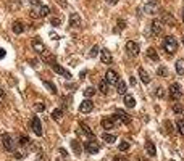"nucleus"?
Returning a JSON list of instances; mask_svg holds the SVG:
<instances>
[{
    "label": "nucleus",
    "mask_w": 184,
    "mask_h": 161,
    "mask_svg": "<svg viewBox=\"0 0 184 161\" xmlns=\"http://www.w3.org/2000/svg\"><path fill=\"white\" fill-rule=\"evenodd\" d=\"M34 110H36V111H44V110H45V105L39 102V103H36V105H34Z\"/></svg>",
    "instance_id": "obj_37"
},
{
    "label": "nucleus",
    "mask_w": 184,
    "mask_h": 161,
    "mask_svg": "<svg viewBox=\"0 0 184 161\" xmlns=\"http://www.w3.org/2000/svg\"><path fill=\"white\" fill-rule=\"evenodd\" d=\"M115 126H116V121H115L113 118H103L102 119V127L110 131V129H115Z\"/></svg>",
    "instance_id": "obj_15"
},
{
    "label": "nucleus",
    "mask_w": 184,
    "mask_h": 161,
    "mask_svg": "<svg viewBox=\"0 0 184 161\" xmlns=\"http://www.w3.org/2000/svg\"><path fill=\"white\" fill-rule=\"evenodd\" d=\"M100 60H102L103 65H110V63L113 61V56L107 48H103V50H100Z\"/></svg>",
    "instance_id": "obj_13"
},
{
    "label": "nucleus",
    "mask_w": 184,
    "mask_h": 161,
    "mask_svg": "<svg viewBox=\"0 0 184 161\" xmlns=\"http://www.w3.org/2000/svg\"><path fill=\"white\" fill-rule=\"evenodd\" d=\"M182 21H184V10H182Z\"/></svg>",
    "instance_id": "obj_52"
},
{
    "label": "nucleus",
    "mask_w": 184,
    "mask_h": 161,
    "mask_svg": "<svg viewBox=\"0 0 184 161\" xmlns=\"http://www.w3.org/2000/svg\"><path fill=\"white\" fill-rule=\"evenodd\" d=\"M173 111L178 113V114H184V108H181L179 105H175V106H173Z\"/></svg>",
    "instance_id": "obj_40"
},
{
    "label": "nucleus",
    "mask_w": 184,
    "mask_h": 161,
    "mask_svg": "<svg viewBox=\"0 0 184 161\" xmlns=\"http://www.w3.org/2000/svg\"><path fill=\"white\" fill-rule=\"evenodd\" d=\"M31 129L34 131V134H36L37 137H41L44 134V131H42V124H41V119H39L37 116H34L31 119Z\"/></svg>",
    "instance_id": "obj_6"
},
{
    "label": "nucleus",
    "mask_w": 184,
    "mask_h": 161,
    "mask_svg": "<svg viewBox=\"0 0 184 161\" xmlns=\"http://www.w3.org/2000/svg\"><path fill=\"white\" fill-rule=\"evenodd\" d=\"M147 58L152 60V61H158V53H157V50L152 48V47H149V48H147Z\"/></svg>",
    "instance_id": "obj_21"
},
{
    "label": "nucleus",
    "mask_w": 184,
    "mask_h": 161,
    "mask_svg": "<svg viewBox=\"0 0 184 161\" xmlns=\"http://www.w3.org/2000/svg\"><path fill=\"white\" fill-rule=\"evenodd\" d=\"M50 24L52 26H60L61 24V18H52L50 20Z\"/></svg>",
    "instance_id": "obj_38"
},
{
    "label": "nucleus",
    "mask_w": 184,
    "mask_h": 161,
    "mask_svg": "<svg viewBox=\"0 0 184 161\" xmlns=\"http://www.w3.org/2000/svg\"><path fill=\"white\" fill-rule=\"evenodd\" d=\"M139 77H141V80H142L144 84L150 82V76H149V73L144 70V68H139Z\"/></svg>",
    "instance_id": "obj_18"
},
{
    "label": "nucleus",
    "mask_w": 184,
    "mask_h": 161,
    "mask_svg": "<svg viewBox=\"0 0 184 161\" xmlns=\"http://www.w3.org/2000/svg\"><path fill=\"white\" fill-rule=\"evenodd\" d=\"M15 156L16 158H24V155H23V153H15Z\"/></svg>",
    "instance_id": "obj_51"
},
{
    "label": "nucleus",
    "mask_w": 184,
    "mask_h": 161,
    "mask_svg": "<svg viewBox=\"0 0 184 161\" xmlns=\"http://www.w3.org/2000/svg\"><path fill=\"white\" fill-rule=\"evenodd\" d=\"M84 95L87 97V98H89V97H92V95H95V89L94 87H87V89L84 90Z\"/></svg>",
    "instance_id": "obj_35"
},
{
    "label": "nucleus",
    "mask_w": 184,
    "mask_h": 161,
    "mask_svg": "<svg viewBox=\"0 0 184 161\" xmlns=\"http://www.w3.org/2000/svg\"><path fill=\"white\" fill-rule=\"evenodd\" d=\"M118 148H120V152H128L129 150V142H121V143H120V145H118Z\"/></svg>",
    "instance_id": "obj_34"
},
{
    "label": "nucleus",
    "mask_w": 184,
    "mask_h": 161,
    "mask_svg": "<svg viewBox=\"0 0 184 161\" xmlns=\"http://www.w3.org/2000/svg\"><path fill=\"white\" fill-rule=\"evenodd\" d=\"M126 90H128L126 82H124V80H118V82H116V92L120 95H126Z\"/></svg>",
    "instance_id": "obj_19"
},
{
    "label": "nucleus",
    "mask_w": 184,
    "mask_h": 161,
    "mask_svg": "<svg viewBox=\"0 0 184 161\" xmlns=\"http://www.w3.org/2000/svg\"><path fill=\"white\" fill-rule=\"evenodd\" d=\"M126 50H128L129 55H139V44H136L134 40H129V42H126Z\"/></svg>",
    "instance_id": "obj_8"
},
{
    "label": "nucleus",
    "mask_w": 184,
    "mask_h": 161,
    "mask_svg": "<svg viewBox=\"0 0 184 161\" xmlns=\"http://www.w3.org/2000/svg\"><path fill=\"white\" fill-rule=\"evenodd\" d=\"M52 70H53L57 74H60V76H63V77H66V79H71V73L70 71H66L63 66H60L58 63H55V65H52Z\"/></svg>",
    "instance_id": "obj_9"
},
{
    "label": "nucleus",
    "mask_w": 184,
    "mask_h": 161,
    "mask_svg": "<svg viewBox=\"0 0 184 161\" xmlns=\"http://www.w3.org/2000/svg\"><path fill=\"white\" fill-rule=\"evenodd\" d=\"M63 116V111L60 110V108H57V110L52 111V119H55V121H60Z\"/></svg>",
    "instance_id": "obj_29"
},
{
    "label": "nucleus",
    "mask_w": 184,
    "mask_h": 161,
    "mask_svg": "<svg viewBox=\"0 0 184 161\" xmlns=\"http://www.w3.org/2000/svg\"><path fill=\"white\" fill-rule=\"evenodd\" d=\"M92 110H94V103H92V100H89V98L83 100V103L79 105V111L81 113H90Z\"/></svg>",
    "instance_id": "obj_12"
},
{
    "label": "nucleus",
    "mask_w": 184,
    "mask_h": 161,
    "mask_svg": "<svg viewBox=\"0 0 184 161\" xmlns=\"http://www.w3.org/2000/svg\"><path fill=\"white\" fill-rule=\"evenodd\" d=\"M176 129L181 135H184V119H178L176 121Z\"/></svg>",
    "instance_id": "obj_32"
},
{
    "label": "nucleus",
    "mask_w": 184,
    "mask_h": 161,
    "mask_svg": "<svg viewBox=\"0 0 184 161\" xmlns=\"http://www.w3.org/2000/svg\"><path fill=\"white\" fill-rule=\"evenodd\" d=\"M31 45H32V48L36 50L37 53H44V52H45V47H44V44H42V42H41V40H39L37 37H36V39H32Z\"/></svg>",
    "instance_id": "obj_17"
},
{
    "label": "nucleus",
    "mask_w": 184,
    "mask_h": 161,
    "mask_svg": "<svg viewBox=\"0 0 184 161\" xmlns=\"http://www.w3.org/2000/svg\"><path fill=\"white\" fill-rule=\"evenodd\" d=\"M84 150L87 152L89 155H95V153L100 152V145H99V142H95L94 139H92V140L84 143Z\"/></svg>",
    "instance_id": "obj_4"
},
{
    "label": "nucleus",
    "mask_w": 184,
    "mask_h": 161,
    "mask_svg": "<svg viewBox=\"0 0 184 161\" xmlns=\"http://www.w3.org/2000/svg\"><path fill=\"white\" fill-rule=\"evenodd\" d=\"M157 73H158V76H165V74H166V68L165 66H160Z\"/></svg>",
    "instance_id": "obj_42"
},
{
    "label": "nucleus",
    "mask_w": 184,
    "mask_h": 161,
    "mask_svg": "<svg viewBox=\"0 0 184 161\" xmlns=\"http://www.w3.org/2000/svg\"><path fill=\"white\" fill-rule=\"evenodd\" d=\"M175 68H176V73L179 76H184V60H178L175 63Z\"/></svg>",
    "instance_id": "obj_24"
},
{
    "label": "nucleus",
    "mask_w": 184,
    "mask_h": 161,
    "mask_svg": "<svg viewBox=\"0 0 184 161\" xmlns=\"http://www.w3.org/2000/svg\"><path fill=\"white\" fill-rule=\"evenodd\" d=\"M2 143H3V148H5L7 152H15L16 143L13 142V139H11L10 134H3V135H2Z\"/></svg>",
    "instance_id": "obj_5"
},
{
    "label": "nucleus",
    "mask_w": 184,
    "mask_h": 161,
    "mask_svg": "<svg viewBox=\"0 0 184 161\" xmlns=\"http://www.w3.org/2000/svg\"><path fill=\"white\" fill-rule=\"evenodd\" d=\"M97 55H99V47H97V45H94V47L90 48L89 56H90V58H94V56H97Z\"/></svg>",
    "instance_id": "obj_36"
},
{
    "label": "nucleus",
    "mask_w": 184,
    "mask_h": 161,
    "mask_svg": "<svg viewBox=\"0 0 184 161\" xmlns=\"http://www.w3.org/2000/svg\"><path fill=\"white\" fill-rule=\"evenodd\" d=\"M3 56H5V50H3V48H0V60H2Z\"/></svg>",
    "instance_id": "obj_49"
},
{
    "label": "nucleus",
    "mask_w": 184,
    "mask_h": 161,
    "mask_svg": "<svg viewBox=\"0 0 184 161\" xmlns=\"http://www.w3.org/2000/svg\"><path fill=\"white\" fill-rule=\"evenodd\" d=\"M39 13H41V18H44V16H49L50 8L47 7V5H41V7H39Z\"/></svg>",
    "instance_id": "obj_28"
},
{
    "label": "nucleus",
    "mask_w": 184,
    "mask_h": 161,
    "mask_svg": "<svg viewBox=\"0 0 184 161\" xmlns=\"http://www.w3.org/2000/svg\"><path fill=\"white\" fill-rule=\"evenodd\" d=\"M171 161H175V159H171Z\"/></svg>",
    "instance_id": "obj_53"
},
{
    "label": "nucleus",
    "mask_w": 184,
    "mask_h": 161,
    "mask_svg": "<svg viewBox=\"0 0 184 161\" xmlns=\"http://www.w3.org/2000/svg\"><path fill=\"white\" fill-rule=\"evenodd\" d=\"M102 140H103V142H107V143H113V142H116V135L105 132V134L102 135Z\"/></svg>",
    "instance_id": "obj_25"
},
{
    "label": "nucleus",
    "mask_w": 184,
    "mask_h": 161,
    "mask_svg": "<svg viewBox=\"0 0 184 161\" xmlns=\"http://www.w3.org/2000/svg\"><path fill=\"white\" fill-rule=\"evenodd\" d=\"M162 45H163L165 52H168L170 55H173L175 52L178 50V40H176L173 36H168V37H165V39H163V42H162Z\"/></svg>",
    "instance_id": "obj_1"
},
{
    "label": "nucleus",
    "mask_w": 184,
    "mask_h": 161,
    "mask_svg": "<svg viewBox=\"0 0 184 161\" xmlns=\"http://www.w3.org/2000/svg\"><path fill=\"white\" fill-rule=\"evenodd\" d=\"M99 90L102 92V94H108V82H107L105 79L99 82Z\"/></svg>",
    "instance_id": "obj_27"
},
{
    "label": "nucleus",
    "mask_w": 184,
    "mask_h": 161,
    "mask_svg": "<svg viewBox=\"0 0 184 161\" xmlns=\"http://www.w3.org/2000/svg\"><path fill=\"white\" fill-rule=\"evenodd\" d=\"M42 58H44V61H45V63H49L50 66H52V65H55V63H57L55 56H53V55H49V53H45V52L42 53Z\"/></svg>",
    "instance_id": "obj_26"
},
{
    "label": "nucleus",
    "mask_w": 184,
    "mask_h": 161,
    "mask_svg": "<svg viewBox=\"0 0 184 161\" xmlns=\"http://www.w3.org/2000/svg\"><path fill=\"white\" fill-rule=\"evenodd\" d=\"M83 21H81V16H79L78 13H71L70 15V26L71 27H81Z\"/></svg>",
    "instance_id": "obj_14"
},
{
    "label": "nucleus",
    "mask_w": 184,
    "mask_h": 161,
    "mask_svg": "<svg viewBox=\"0 0 184 161\" xmlns=\"http://www.w3.org/2000/svg\"><path fill=\"white\" fill-rule=\"evenodd\" d=\"M124 105L128 106V108H134V106H136V100H134V97L126 94V95H124Z\"/></svg>",
    "instance_id": "obj_23"
},
{
    "label": "nucleus",
    "mask_w": 184,
    "mask_h": 161,
    "mask_svg": "<svg viewBox=\"0 0 184 161\" xmlns=\"http://www.w3.org/2000/svg\"><path fill=\"white\" fill-rule=\"evenodd\" d=\"M145 150H147V153L150 155V156H155V155H157V148H155V145L150 140L145 142Z\"/></svg>",
    "instance_id": "obj_22"
},
{
    "label": "nucleus",
    "mask_w": 184,
    "mask_h": 161,
    "mask_svg": "<svg viewBox=\"0 0 184 161\" xmlns=\"http://www.w3.org/2000/svg\"><path fill=\"white\" fill-rule=\"evenodd\" d=\"M144 11H145L147 15H157L158 11H160V3H158V0H150L149 3H145Z\"/></svg>",
    "instance_id": "obj_2"
},
{
    "label": "nucleus",
    "mask_w": 184,
    "mask_h": 161,
    "mask_svg": "<svg viewBox=\"0 0 184 161\" xmlns=\"http://www.w3.org/2000/svg\"><path fill=\"white\" fill-rule=\"evenodd\" d=\"M32 5H41V0H31Z\"/></svg>",
    "instance_id": "obj_48"
},
{
    "label": "nucleus",
    "mask_w": 184,
    "mask_h": 161,
    "mask_svg": "<svg viewBox=\"0 0 184 161\" xmlns=\"http://www.w3.org/2000/svg\"><path fill=\"white\" fill-rule=\"evenodd\" d=\"M107 3H110V5H116V3H118V0H107Z\"/></svg>",
    "instance_id": "obj_47"
},
{
    "label": "nucleus",
    "mask_w": 184,
    "mask_h": 161,
    "mask_svg": "<svg viewBox=\"0 0 184 161\" xmlns=\"http://www.w3.org/2000/svg\"><path fill=\"white\" fill-rule=\"evenodd\" d=\"M105 80L108 82V85H116V82L120 80L118 73L113 71V70H108V71L105 73Z\"/></svg>",
    "instance_id": "obj_7"
},
{
    "label": "nucleus",
    "mask_w": 184,
    "mask_h": 161,
    "mask_svg": "<svg viewBox=\"0 0 184 161\" xmlns=\"http://www.w3.org/2000/svg\"><path fill=\"white\" fill-rule=\"evenodd\" d=\"M115 161H128V158H124V156H116V158H115Z\"/></svg>",
    "instance_id": "obj_46"
},
{
    "label": "nucleus",
    "mask_w": 184,
    "mask_h": 161,
    "mask_svg": "<svg viewBox=\"0 0 184 161\" xmlns=\"http://www.w3.org/2000/svg\"><path fill=\"white\" fill-rule=\"evenodd\" d=\"M124 27H126V23H124L123 20H118V31L124 29Z\"/></svg>",
    "instance_id": "obj_41"
},
{
    "label": "nucleus",
    "mask_w": 184,
    "mask_h": 161,
    "mask_svg": "<svg viewBox=\"0 0 184 161\" xmlns=\"http://www.w3.org/2000/svg\"><path fill=\"white\" fill-rule=\"evenodd\" d=\"M71 147H73V150L76 155H81V145H79L78 140H71Z\"/></svg>",
    "instance_id": "obj_33"
},
{
    "label": "nucleus",
    "mask_w": 184,
    "mask_h": 161,
    "mask_svg": "<svg viewBox=\"0 0 184 161\" xmlns=\"http://www.w3.org/2000/svg\"><path fill=\"white\" fill-rule=\"evenodd\" d=\"M81 129H83V132H84L86 135H89V137H92V139H94V132L90 131V127H89V126H86L84 123H81Z\"/></svg>",
    "instance_id": "obj_31"
},
{
    "label": "nucleus",
    "mask_w": 184,
    "mask_h": 161,
    "mask_svg": "<svg viewBox=\"0 0 184 161\" xmlns=\"http://www.w3.org/2000/svg\"><path fill=\"white\" fill-rule=\"evenodd\" d=\"M157 97H160V98H163V97H165V92H163V89H162V87L157 89Z\"/></svg>",
    "instance_id": "obj_45"
},
{
    "label": "nucleus",
    "mask_w": 184,
    "mask_h": 161,
    "mask_svg": "<svg viewBox=\"0 0 184 161\" xmlns=\"http://www.w3.org/2000/svg\"><path fill=\"white\" fill-rule=\"evenodd\" d=\"M31 16H32V18H41V13H39V10H32Z\"/></svg>",
    "instance_id": "obj_44"
},
{
    "label": "nucleus",
    "mask_w": 184,
    "mask_h": 161,
    "mask_svg": "<svg viewBox=\"0 0 184 161\" xmlns=\"http://www.w3.org/2000/svg\"><path fill=\"white\" fill-rule=\"evenodd\" d=\"M3 97H5V92H3L2 87H0V98H3Z\"/></svg>",
    "instance_id": "obj_50"
},
{
    "label": "nucleus",
    "mask_w": 184,
    "mask_h": 161,
    "mask_svg": "<svg viewBox=\"0 0 184 161\" xmlns=\"http://www.w3.org/2000/svg\"><path fill=\"white\" fill-rule=\"evenodd\" d=\"M162 23H165V26H176V20L173 18L171 13H163V18H162Z\"/></svg>",
    "instance_id": "obj_16"
},
{
    "label": "nucleus",
    "mask_w": 184,
    "mask_h": 161,
    "mask_svg": "<svg viewBox=\"0 0 184 161\" xmlns=\"http://www.w3.org/2000/svg\"><path fill=\"white\" fill-rule=\"evenodd\" d=\"M170 98L173 100V102H176V100H179L181 98V95H182V92H181V85L179 84H171L170 85Z\"/></svg>",
    "instance_id": "obj_3"
},
{
    "label": "nucleus",
    "mask_w": 184,
    "mask_h": 161,
    "mask_svg": "<svg viewBox=\"0 0 184 161\" xmlns=\"http://www.w3.org/2000/svg\"><path fill=\"white\" fill-rule=\"evenodd\" d=\"M150 31H152L153 36H160V34H162V31H163V23H162V21H158V20L152 21V24H150Z\"/></svg>",
    "instance_id": "obj_10"
},
{
    "label": "nucleus",
    "mask_w": 184,
    "mask_h": 161,
    "mask_svg": "<svg viewBox=\"0 0 184 161\" xmlns=\"http://www.w3.org/2000/svg\"><path fill=\"white\" fill-rule=\"evenodd\" d=\"M115 121H121V123H124V124H128L129 121H131V118H129V114H126L123 110H116V113H115V116H112Z\"/></svg>",
    "instance_id": "obj_11"
},
{
    "label": "nucleus",
    "mask_w": 184,
    "mask_h": 161,
    "mask_svg": "<svg viewBox=\"0 0 184 161\" xmlns=\"http://www.w3.org/2000/svg\"><path fill=\"white\" fill-rule=\"evenodd\" d=\"M57 3H58L61 8H66V7H68V2H66V0H57Z\"/></svg>",
    "instance_id": "obj_43"
},
{
    "label": "nucleus",
    "mask_w": 184,
    "mask_h": 161,
    "mask_svg": "<svg viewBox=\"0 0 184 161\" xmlns=\"http://www.w3.org/2000/svg\"><path fill=\"white\" fill-rule=\"evenodd\" d=\"M28 142H29V140H28L26 135H20V145L24 147V145H28Z\"/></svg>",
    "instance_id": "obj_39"
},
{
    "label": "nucleus",
    "mask_w": 184,
    "mask_h": 161,
    "mask_svg": "<svg viewBox=\"0 0 184 161\" xmlns=\"http://www.w3.org/2000/svg\"><path fill=\"white\" fill-rule=\"evenodd\" d=\"M11 29H13L15 34H21L23 31H24V24H23L21 21H15L13 26H11Z\"/></svg>",
    "instance_id": "obj_20"
},
{
    "label": "nucleus",
    "mask_w": 184,
    "mask_h": 161,
    "mask_svg": "<svg viewBox=\"0 0 184 161\" xmlns=\"http://www.w3.org/2000/svg\"><path fill=\"white\" fill-rule=\"evenodd\" d=\"M44 85L49 89V92H50V94H57V85H55V84L49 82V80H44Z\"/></svg>",
    "instance_id": "obj_30"
},
{
    "label": "nucleus",
    "mask_w": 184,
    "mask_h": 161,
    "mask_svg": "<svg viewBox=\"0 0 184 161\" xmlns=\"http://www.w3.org/2000/svg\"><path fill=\"white\" fill-rule=\"evenodd\" d=\"M182 42H184V39H182Z\"/></svg>",
    "instance_id": "obj_54"
}]
</instances>
